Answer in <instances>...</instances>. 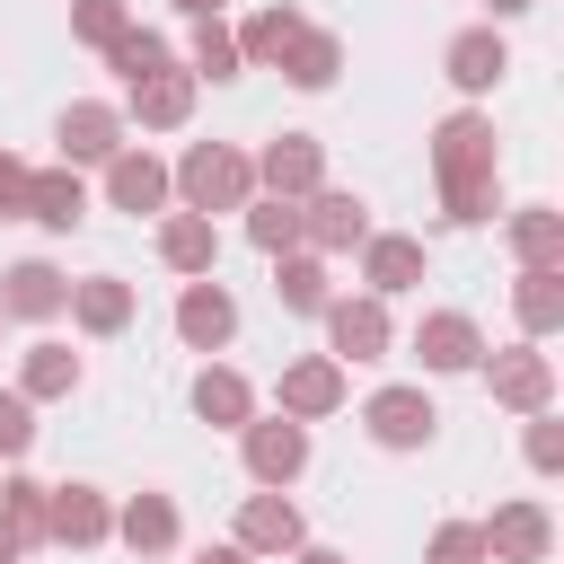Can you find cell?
Here are the masks:
<instances>
[{"instance_id": "obj_1", "label": "cell", "mask_w": 564, "mask_h": 564, "mask_svg": "<svg viewBox=\"0 0 564 564\" xmlns=\"http://www.w3.org/2000/svg\"><path fill=\"white\" fill-rule=\"evenodd\" d=\"M432 176H441V212L458 229L494 220L502 212V185H494V115H476V106L441 115L432 123Z\"/></svg>"}, {"instance_id": "obj_2", "label": "cell", "mask_w": 564, "mask_h": 564, "mask_svg": "<svg viewBox=\"0 0 564 564\" xmlns=\"http://www.w3.org/2000/svg\"><path fill=\"white\" fill-rule=\"evenodd\" d=\"M167 185L185 194V212H247L256 203V159L247 150H229V141H194L176 167H167Z\"/></svg>"}, {"instance_id": "obj_3", "label": "cell", "mask_w": 564, "mask_h": 564, "mask_svg": "<svg viewBox=\"0 0 564 564\" xmlns=\"http://www.w3.org/2000/svg\"><path fill=\"white\" fill-rule=\"evenodd\" d=\"M326 317V361H388V344H397V326H388V300H326L317 308Z\"/></svg>"}, {"instance_id": "obj_4", "label": "cell", "mask_w": 564, "mask_h": 564, "mask_svg": "<svg viewBox=\"0 0 564 564\" xmlns=\"http://www.w3.org/2000/svg\"><path fill=\"white\" fill-rule=\"evenodd\" d=\"M485 564H546L555 555V511L546 502H502L494 520H476Z\"/></svg>"}, {"instance_id": "obj_5", "label": "cell", "mask_w": 564, "mask_h": 564, "mask_svg": "<svg viewBox=\"0 0 564 564\" xmlns=\"http://www.w3.org/2000/svg\"><path fill=\"white\" fill-rule=\"evenodd\" d=\"M361 238H370V203H361V194L317 185V194L300 203V247H308V256H352Z\"/></svg>"}, {"instance_id": "obj_6", "label": "cell", "mask_w": 564, "mask_h": 564, "mask_svg": "<svg viewBox=\"0 0 564 564\" xmlns=\"http://www.w3.org/2000/svg\"><path fill=\"white\" fill-rule=\"evenodd\" d=\"M476 370H485L494 405H511V414H546V405H555V361H546L538 344H511V352H494V361H476Z\"/></svg>"}, {"instance_id": "obj_7", "label": "cell", "mask_w": 564, "mask_h": 564, "mask_svg": "<svg viewBox=\"0 0 564 564\" xmlns=\"http://www.w3.org/2000/svg\"><path fill=\"white\" fill-rule=\"evenodd\" d=\"M238 449H247V476H256L264 494H282V485L308 467V423L264 414V423H247V432H238Z\"/></svg>"}, {"instance_id": "obj_8", "label": "cell", "mask_w": 564, "mask_h": 564, "mask_svg": "<svg viewBox=\"0 0 564 564\" xmlns=\"http://www.w3.org/2000/svg\"><path fill=\"white\" fill-rule=\"evenodd\" d=\"M361 432H370L379 449H423V441L441 432V405H432L423 388H379V397L361 405Z\"/></svg>"}, {"instance_id": "obj_9", "label": "cell", "mask_w": 564, "mask_h": 564, "mask_svg": "<svg viewBox=\"0 0 564 564\" xmlns=\"http://www.w3.org/2000/svg\"><path fill=\"white\" fill-rule=\"evenodd\" d=\"M256 185H264L273 203H308V194L326 185V150H317L308 132H282V141H264V159H256Z\"/></svg>"}, {"instance_id": "obj_10", "label": "cell", "mask_w": 564, "mask_h": 564, "mask_svg": "<svg viewBox=\"0 0 564 564\" xmlns=\"http://www.w3.org/2000/svg\"><path fill=\"white\" fill-rule=\"evenodd\" d=\"M229 546H247V555H300V546H308V520H300L291 494H247Z\"/></svg>"}, {"instance_id": "obj_11", "label": "cell", "mask_w": 564, "mask_h": 564, "mask_svg": "<svg viewBox=\"0 0 564 564\" xmlns=\"http://www.w3.org/2000/svg\"><path fill=\"white\" fill-rule=\"evenodd\" d=\"M44 538H53V546H106V538H115V502H106L97 485H53Z\"/></svg>"}, {"instance_id": "obj_12", "label": "cell", "mask_w": 564, "mask_h": 564, "mask_svg": "<svg viewBox=\"0 0 564 564\" xmlns=\"http://www.w3.org/2000/svg\"><path fill=\"white\" fill-rule=\"evenodd\" d=\"M123 150V106H106V97H79V106H62V167H106Z\"/></svg>"}, {"instance_id": "obj_13", "label": "cell", "mask_w": 564, "mask_h": 564, "mask_svg": "<svg viewBox=\"0 0 564 564\" xmlns=\"http://www.w3.org/2000/svg\"><path fill=\"white\" fill-rule=\"evenodd\" d=\"M167 194H176V185H167V159L132 150V141L106 159V203H115V212H132V220H141V212H167Z\"/></svg>"}, {"instance_id": "obj_14", "label": "cell", "mask_w": 564, "mask_h": 564, "mask_svg": "<svg viewBox=\"0 0 564 564\" xmlns=\"http://www.w3.org/2000/svg\"><path fill=\"white\" fill-rule=\"evenodd\" d=\"M62 308H70V273L62 264L26 256V264L0 273V317H62Z\"/></svg>"}, {"instance_id": "obj_15", "label": "cell", "mask_w": 564, "mask_h": 564, "mask_svg": "<svg viewBox=\"0 0 564 564\" xmlns=\"http://www.w3.org/2000/svg\"><path fill=\"white\" fill-rule=\"evenodd\" d=\"M176 335H185L194 352H220V344L238 335V300H229L212 273H203V282H185V291H176Z\"/></svg>"}, {"instance_id": "obj_16", "label": "cell", "mask_w": 564, "mask_h": 564, "mask_svg": "<svg viewBox=\"0 0 564 564\" xmlns=\"http://www.w3.org/2000/svg\"><path fill=\"white\" fill-rule=\"evenodd\" d=\"M414 352H423V370H476V361H485V335H476L467 308H423Z\"/></svg>"}, {"instance_id": "obj_17", "label": "cell", "mask_w": 564, "mask_h": 564, "mask_svg": "<svg viewBox=\"0 0 564 564\" xmlns=\"http://www.w3.org/2000/svg\"><path fill=\"white\" fill-rule=\"evenodd\" d=\"M335 405H344V361L300 352V361L282 370V414H291V423H326Z\"/></svg>"}, {"instance_id": "obj_18", "label": "cell", "mask_w": 564, "mask_h": 564, "mask_svg": "<svg viewBox=\"0 0 564 564\" xmlns=\"http://www.w3.org/2000/svg\"><path fill=\"white\" fill-rule=\"evenodd\" d=\"M18 220L79 229V220H88V185H79V167H26V203H18Z\"/></svg>"}, {"instance_id": "obj_19", "label": "cell", "mask_w": 564, "mask_h": 564, "mask_svg": "<svg viewBox=\"0 0 564 564\" xmlns=\"http://www.w3.org/2000/svg\"><path fill=\"white\" fill-rule=\"evenodd\" d=\"M361 282H370V300H397V291H414V282H423V238L370 229V238H361Z\"/></svg>"}, {"instance_id": "obj_20", "label": "cell", "mask_w": 564, "mask_h": 564, "mask_svg": "<svg viewBox=\"0 0 564 564\" xmlns=\"http://www.w3.org/2000/svg\"><path fill=\"white\" fill-rule=\"evenodd\" d=\"M441 70H449V79H458L467 97H485V88H502V70H511V44H502L494 26H467V35H449Z\"/></svg>"}, {"instance_id": "obj_21", "label": "cell", "mask_w": 564, "mask_h": 564, "mask_svg": "<svg viewBox=\"0 0 564 564\" xmlns=\"http://www.w3.org/2000/svg\"><path fill=\"white\" fill-rule=\"evenodd\" d=\"M159 264L185 273V282H203V273L220 264V229H212L203 212H167V220H159Z\"/></svg>"}, {"instance_id": "obj_22", "label": "cell", "mask_w": 564, "mask_h": 564, "mask_svg": "<svg viewBox=\"0 0 564 564\" xmlns=\"http://www.w3.org/2000/svg\"><path fill=\"white\" fill-rule=\"evenodd\" d=\"M194 414H203L212 432H247V423H256V388H247L229 361H203V370H194Z\"/></svg>"}, {"instance_id": "obj_23", "label": "cell", "mask_w": 564, "mask_h": 564, "mask_svg": "<svg viewBox=\"0 0 564 564\" xmlns=\"http://www.w3.org/2000/svg\"><path fill=\"white\" fill-rule=\"evenodd\" d=\"M132 106H123V123H141V132H176L185 115H194V70H159V79H141V88H123Z\"/></svg>"}, {"instance_id": "obj_24", "label": "cell", "mask_w": 564, "mask_h": 564, "mask_svg": "<svg viewBox=\"0 0 564 564\" xmlns=\"http://www.w3.org/2000/svg\"><path fill=\"white\" fill-rule=\"evenodd\" d=\"M70 317H79V335H123V326H132V282H123V273L70 282Z\"/></svg>"}, {"instance_id": "obj_25", "label": "cell", "mask_w": 564, "mask_h": 564, "mask_svg": "<svg viewBox=\"0 0 564 564\" xmlns=\"http://www.w3.org/2000/svg\"><path fill=\"white\" fill-rule=\"evenodd\" d=\"M511 308H520L529 344H538V335H555V326H564V264H520V282H511Z\"/></svg>"}, {"instance_id": "obj_26", "label": "cell", "mask_w": 564, "mask_h": 564, "mask_svg": "<svg viewBox=\"0 0 564 564\" xmlns=\"http://www.w3.org/2000/svg\"><path fill=\"white\" fill-rule=\"evenodd\" d=\"M115 538H123L132 555H167L185 529H176V502H167V494H132V502L115 511Z\"/></svg>"}, {"instance_id": "obj_27", "label": "cell", "mask_w": 564, "mask_h": 564, "mask_svg": "<svg viewBox=\"0 0 564 564\" xmlns=\"http://www.w3.org/2000/svg\"><path fill=\"white\" fill-rule=\"evenodd\" d=\"M70 388H79V352H70V344H53V335H44V344H26V361H18V397H26V405H44V397H70Z\"/></svg>"}, {"instance_id": "obj_28", "label": "cell", "mask_w": 564, "mask_h": 564, "mask_svg": "<svg viewBox=\"0 0 564 564\" xmlns=\"http://www.w3.org/2000/svg\"><path fill=\"white\" fill-rule=\"evenodd\" d=\"M44 502H53V485H35V476H0V538L26 555V546H44Z\"/></svg>"}, {"instance_id": "obj_29", "label": "cell", "mask_w": 564, "mask_h": 564, "mask_svg": "<svg viewBox=\"0 0 564 564\" xmlns=\"http://www.w3.org/2000/svg\"><path fill=\"white\" fill-rule=\"evenodd\" d=\"M273 70H282L291 88H335V70H344V44H335L326 26H300V35H291V53H282Z\"/></svg>"}, {"instance_id": "obj_30", "label": "cell", "mask_w": 564, "mask_h": 564, "mask_svg": "<svg viewBox=\"0 0 564 564\" xmlns=\"http://www.w3.org/2000/svg\"><path fill=\"white\" fill-rule=\"evenodd\" d=\"M273 300L282 308H300V317H317L335 291H326V256H308V247H291V256H273Z\"/></svg>"}, {"instance_id": "obj_31", "label": "cell", "mask_w": 564, "mask_h": 564, "mask_svg": "<svg viewBox=\"0 0 564 564\" xmlns=\"http://www.w3.org/2000/svg\"><path fill=\"white\" fill-rule=\"evenodd\" d=\"M300 26H308V18H300V9H282V0H273V9H256V18H247V26H229V35H238V62H282V53H291V35H300Z\"/></svg>"}, {"instance_id": "obj_32", "label": "cell", "mask_w": 564, "mask_h": 564, "mask_svg": "<svg viewBox=\"0 0 564 564\" xmlns=\"http://www.w3.org/2000/svg\"><path fill=\"white\" fill-rule=\"evenodd\" d=\"M106 62H115V79H123V88H141V79H159V70H176V53H167V35H150V26H123V35L106 44Z\"/></svg>"}, {"instance_id": "obj_33", "label": "cell", "mask_w": 564, "mask_h": 564, "mask_svg": "<svg viewBox=\"0 0 564 564\" xmlns=\"http://www.w3.org/2000/svg\"><path fill=\"white\" fill-rule=\"evenodd\" d=\"M511 256L520 264H564V212H546V203L511 212Z\"/></svg>"}, {"instance_id": "obj_34", "label": "cell", "mask_w": 564, "mask_h": 564, "mask_svg": "<svg viewBox=\"0 0 564 564\" xmlns=\"http://www.w3.org/2000/svg\"><path fill=\"white\" fill-rule=\"evenodd\" d=\"M185 53H194V62H185L194 79H238V70H247V62H238V35H229L220 18H194V44H185Z\"/></svg>"}, {"instance_id": "obj_35", "label": "cell", "mask_w": 564, "mask_h": 564, "mask_svg": "<svg viewBox=\"0 0 564 564\" xmlns=\"http://www.w3.org/2000/svg\"><path fill=\"white\" fill-rule=\"evenodd\" d=\"M247 238H256L264 256H291V247H300V203H273V194L247 203Z\"/></svg>"}, {"instance_id": "obj_36", "label": "cell", "mask_w": 564, "mask_h": 564, "mask_svg": "<svg viewBox=\"0 0 564 564\" xmlns=\"http://www.w3.org/2000/svg\"><path fill=\"white\" fill-rule=\"evenodd\" d=\"M123 26H132V9H123V0H70V35H79V44H97V53H106Z\"/></svg>"}, {"instance_id": "obj_37", "label": "cell", "mask_w": 564, "mask_h": 564, "mask_svg": "<svg viewBox=\"0 0 564 564\" xmlns=\"http://www.w3.org/2000/svg\"><path fill=\"white\" fill-rule=\"evenodd\" d=\"M423 564H485V538H476V520H449V529H432Z\"/></svg>"}, {"instance_id": "obj_38", "label": "cell", "mask_w": 564, "mask_h": 564, "mask_svg": "<svg viewBox=\"0 0 564 564\" xmlns=\"http://www.w3.org/2000/svg\"><path fill=\"white\" fill-rule=\"evenodd\" d=\"M35 449V405L18 388H0V458H26Z\"/></svg>"}, {"instance_id": "obj_39", "label": "cell", "mask_w": 564, "mask_h": 564, "mask_svg": "<svg viewBox=\"0 0 564 564\" xmlns=\"http://www.w3.org/2000/svg\"><path fill=\"white\" fill-rule=\"evenodd\" d=\"M529 467H538V476H555V467H564V423H555V405H546V414H529Z\"/></svg>"}, {"instance_id": "obj_40", "label": "cell", "mask_w": 564, "mask_h": 564, "mask_svg": "<svg viewBox=\"0 0 564 564\" xmlns=\"http://www.w3.org/2000/svg\"><path fill=\"white\" fill-rule=\"evenodd\" d=\"M18 203H26V167L0 150V220H18Z\"/></svg>"}, {"instance_id": "obj_41", "label": "cell", "mask_w": 564, "mask_h": 564, "mask_svg": "<svg viewBox=\"0 0 564 564\" xmlns=\"http://www.w3.org/2000/svg\"><path fill=\"white\" fill-rule=\"evenodd\" d=\"M194 564H256V555H247V546H203Z\"/></svg>"}, {"instance_id": "obj_42", "label": "cell", "mask_w": 564, "mask_h": 564, "mask_svg": "<svg viewBox=\"0 0 564 564\" xmlns=\"http://www.w3.org/2000/svg\"><path fill=\"white\" fill-rule=\"evenodd\" d=\"M291 564H352V555H335V546H300Z\"/></svg>"}, {"instance_id": "obj_43", "label": "cell", "mask_w": 564, "mask_h": 564, "mask_svg": "<svg viewBox=\"0 0 564 564\" xmlns=\"http://www.w3.org/2000/svg\"><path fill=\"white\" fill-rule=\"evenodd\" d=\"M176 18H220V0H167Z\"/></svg>"}, {"instance_id": "obj_44", "label": "cell", "mask_w": 564, "mask_h": 564, "mask_svg": "<svg viewBox=\"0 0 564 564\" xmlns=\"http://www.w3.org/2000/svg\"><path fill=\"white\" fill-rule=\"evenodd\" d=\"M485 9H494V18H520V9H538V0H485Z\"/></svg>"}, {"instance_id": "obj_45", "label": "cell", "mask_w": 564, "mask_h": 564, "mask_svg": "<svg viewBox=\"0 0 564 564\" xmlns=\"http://www.w3.org/2000/svg\"><path fill=\"white\" fill-rule=\"evenodd\" d=\"M0 564H18V546H9V538H0Z\"/></svg>"}]
</instances>
